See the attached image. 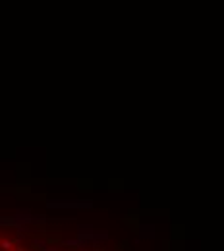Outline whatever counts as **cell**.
<instances>
[{
	"mask_svg": "<svg viewBox=\"0 0 224 251\" xmlns=\"http://www.w3.org/2000/svg\"><path fill=\"white\" fill-rule=\"evenodd\" d=\"M12 247H14V242H12V240H2V242H0V249L12 251Z\"/></svg>",
	"mask_w": 224,
	"mask_h": 251,
	"instance_id": "1",
	"label": "cell"
},
{
	"mask_svg": "<svg viewBox=\"0 0 224 251\" xmlns=\"http://www.w3.org/2000/svg\"><path fill=\"white\" fill-rule=\"evenodd\" d=\"M68 245H79V240H68Z\"/></svg>",
	"mask_w": 224,
	"mask_h": 251,
	"instance_id": "2",
	"label": "cell"
},
{
	"mask_svg": "<svg viewBox=\"0 0 224 251\" xmlns=\"http://www.w3.org/2000/svg\"><path fill=\"white\" fill-rule=\"evenodd\" d=\"M16 251H25V249H23V247H21V245H19V247H18V249H16Z\"/></svg>",
	"mask_w": 224,
	"mask_h": 251,
	"instance_id": "3",
	"label": "cell"
}]
</instances>
